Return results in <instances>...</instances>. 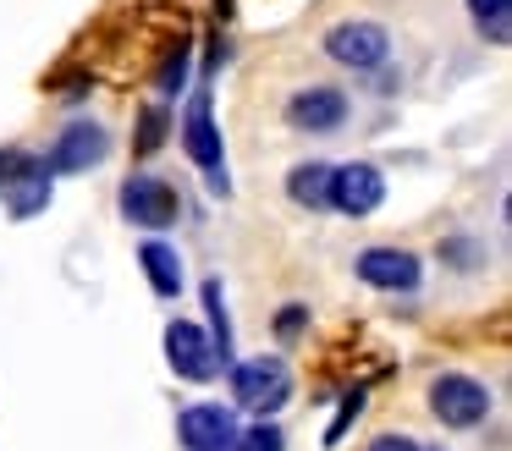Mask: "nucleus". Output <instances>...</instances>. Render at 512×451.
Returning <instances> with one entry per match:
<instances>
[{
    "label": "nucleus",
    "instance_id": "1",
    "mask_svg": "<svg viewBox=\"0 0 512 451\" xmlns=\"http://www.w3.org/2000/svg\"><path fill=\"white\" fill-rule=\"evenodd\" d=\"M182 149H188V160L204 171V187L210 193H232V176H226V143H221V127H215V99L210 88H193L188 110H182Z\"/></svg>",
    "mask_w": 512,
    "mask_h": 451
},
{
    "label": "nucleus",
    "instance_id": "2",
    "mask_svg": "<svg viewBox=\"0 0 512 451\" xmlns=\"http://www.w3.org/2000/svg\"><path fill=\"white\" fill-rule=\"evenodd\" d=\"M232 369V402L248 407L259 418H276L292 402V374L281 358H248V363H226Z\"/></svg>",
    "mask_w": 512,
    "mask_h": 451
},
{
    "label": "nucleus",
    "instance_id": "3",
    "mask_svg": "<svg viewBox=\"0 0 512 451\" xmlns=\"http://www.w3.org/2000/svg\"><path fill=\"white\" fill-rule=\"evenodd\" d=\"M490 407H496V396L474 374H435L430 380V413L446 429H479L490 418Z\"/></svg>",
    "mask_w": 512,
    "mask_h": 451
},
{
    "label": "nucleus",
    "instance_id": "4",
    "mask_svg": "<svg viewBox=\"0 0 512 451\" xmlns=\"http://www.w3.org/2000/svg\"><path fill=\"white\" fill-rule=\"evenodd\" d=\"M105 154H111V127H100L94 116H78L45 149V171L50 176H83L94 165H105Z\"/></svg>",
    "mask_w": 512,
    "mask_h": 451
},
{
    "label": "nucleus",
    "instance_id": "5",
    "mask_svg": "<svg viewBox=\"0 0 512 451\" xmlns=\"http://www.w3.org/2000/svg\"><path fill=\"white\" fill-rule=\"evenodd\" d=\"M325 55L347 72H375V66L391 61V33L369 17H347L336 28H325Z\"/></svg>",
    "mask_w": 512,
    "mask_h": 451
},
{
    "label": "nucleus",
    "instance_id": "6",
    "mask_svg": "<svg viewBox=\"0 0 512 451\" xmlns=\"http://www.w3.org/2000/svg\"><path fill=\"white\" fill-rule=\"evenodd\" d=\"M281 116H287L292 132L331 138V132L347 127V116H353V99H347V88H336V83H309V88H298V94L281 105Z\"/></svg>",
    "mask_w": 512,
    "mask_h": 451
},
{
    "label": "nucleus",
    "instance_id": "7",
    "mask_svg": "<svg viewBox=\"0 0 512 451\" xmlns=\"http://www.w3.org/2000/svg\"><path fill=\"white\" fill-rule=\"evenodd\" d=\"M116 198H122V215L133 220V226H144V231H166V226H177V215H182L177 187H171L166 176H155V171H133Z\"/></svg>",
    "mask_w": 512,
    "mask_h": 451
},
{
    "label": "nucleus",
    "instance_id": "8",
    "mask_svg": "<svg viewBox=\"0 0 512 451\" xmlns=\"http://www.w3.org/2000/svg\"><path fill=\"white\" fill-rule=\"evenodd\" d=\"M386 204V171L369 160H347V165H331V209L347 220H364Z\"/></svg>",
    "mask_w": 512,
    "mask_h": 451
},
{
    "label": "nucleus",
    "instance_id": "9",
    "mask_svg": "<svg viewBox=\"0 0 512 451\" xmlns=\"http://www.w3.org/2000/svg\"><path fill=\"white\" fill-rule=\"evenodd\" d=\"M166 363H171V374L188 380V385H210L215 369H221L210 330L193 325V319H171V325H166Z\"/></svg>",
    "mask_w": 512,
    "mask_h": 451
},
{
    "label": "nucleus",
    "instance_id": "10",
    "mask_svg": "<svg viewBox=\"0 0 512 451\" xmlns=\"http://www.w3.org/2000/svg\"><path fill=\"white\" fill-rule=\"evenodd\" d=\"M353 275L364 286H375V292H419L424 264H419V253L397 248V242H375V248H364L353 259Z\"/></svg>",
    "mask_w": 512,
    "mask_h": 451
},
{
    "label": "nucleus",
    "instance_id": "11",
    "mask_svg": "<svg viewBox=\"0 0 512 451\" xmlns=\"http://www.w3.org/2000/svg\"><path fill=\"white\" fill-rule=\"evenodd\" d=\"M237 407L221 402H193L177 413V446L182 451H232L237 446Z\"/></svg>",
    "mask_w": 512,
    "mask_h": 451
},
{
    "label": "nucleus",
    "instance_id": "12",
    "mask_svg": "<svg viewBox=\"0 0 512 451\" xmlns=\"http://www.w3.org/2000/svg\"><path fill=\"white\" fill-rule=\"evenodd\" d=\"M0 198H6V209H12L17 220L45 215V204H50V171H45V160L17 154V165L0 176Z\"/></svg>",
    "mask_w": 512,
    "mask_h": 451
},
{
    "label": "nucleus",
    "instance_id": "13",
    "mask_svg": "<svg viewBox=\"0 0 512 451\" xmlns=\"http://www.w3.org/2000/svg\"><path fill=\"white\" fill-rule=\"evenodd\" d=\"M287 198L298 209H309V215H320V209H331V160H303L287 171Z\"/></svg>",
    "mask_w": 512,
    "mask_h": 451
},
{
    "label": "nucleus",
    "instance_id": "14",
    "mask_svg": "<svg viewBox=\"0 0 512 451\" xmlns=\"http://www.w3.org/2000/svg\"><path fill=\"white\" fill-rule=\"evenodd\" d=\"M138 270H144V281L155 286V297H177L182 292V253L171 248V242L149 237L144 248H138Z\"/></svg>",
    "mask_w": 512,
    "mask_h": 451
},
{
    "label": "nucleus",
    "instance_id": "15",
    "mask_svg": "<svg viewBox=\"0 0 512 451\" xmlns=\"http://www.w3.org/2000/svg\"><path fill=\"white\" fill-rule=\"evenodd\" d=\"M188 77H193V39H177L166 50V61H160V72H155L160 99H177L182 88H188Z\"/></svg>",
    "mask_w": 512,
    "mask_h": 451
},
{
    "label": "nucleus",
    "instance_id": "16",
    "mask_svg": "<svg viewBox=\"0 0 512 451\" xmlns=\"http://www.w3.org/2000/svg\"><path fill=\"white\" fill-rule=\"evenodd\" d=\"M468 17H474V28L485 44L512 39V0H468Z\"/></svg>",
    "mask_w": 512,
    "mask_h": 451
},
{
    "label": "nucleus",
    "instance_id": "17",
    "mask_svg": "<svg viewBox=\"0 0 512 451\" xmlns=\"http://www.w3.org/2000/svg\"><path fill=\"white\" fill-rule=\"evenodd\" d=\"M204 308H210V341H215V358L221 369L232 363V319H226V297H221V281H204Z\"/></svg>",
    "mask_w": 512,
    "mask_h": 451
},
{
    "label": "nucleus",
    "instance_id": "18",
    "mask_svg": "<svg viewBox=\"0 0 512 451\" xmlns=\"http://www.w3.org/2000/svg\"><path fill=\"white\" fill-rule=\"evenodd\" d=\"M232 451H287V440H281L276 418H259L254 429H237V446Z\"/></svg>",
    "mask_w": 512,
    "mask_h": 451
},
{
    "label": "nucleus",
    "instance_id": "19",
    "mask_svg": "<svg viewBox=\"0 0 512 451\" xmlns=\"http://www.w3.org/2000/svg\"><path fill=\"white\" fill-rule=\"evenodd\" d=\"M441 259L452 264V270H485V242H474V237H446V242H441Z\"/></svg>",
    "mask_w": 512,
    "mask_h": 451
},
{
    "label": "nucleus",
    "instance_id": "20",
    "mask_svg": "<svg viewBox=\"0 0 512 451\" xmlns=\"http://www.w3.org/2000/svg\"><path fill=\"white\" fill-rule=\"evenodd\" d=\"M171 132V110L166 105H149L144 110V127H138V154H155Z\"/></svg>",
    "mask_w": 512,
    "mask_h": 451
},
{
    "label": "nucleus",
    "instance_id": "21",
    "mask_svg": "<svg viewBox=\"0 0 512 451\" xmlns=\"http://www.w3.org/2000/svg\"><path fill=\"white\" fill-rule=\"evenodd\" d=\"M358 413H364V391H358V385H353V396H347V402L336 407V418H331V424H325V446H342L347 424H353Z\"/></svg>",
    "mask_w": 512,
    "mask_h": 451
},
{
    "label": "nucleus",
    "instance_id": "22",
    "mask_svg": "<svg viewBox=\"0 0 512 451\" xmlns=\"http://www.w3.org/2000/svg\"><path fill=\"white\" fill-rule=\"evenodd\" d=\"M298 330H309V303H287V308L276 314V336H281V341H292Z\"/></svg>",
    "mask_w": 512,
    "mask_h": 451
},
{
    "label": "nucleus",
    "instance_id": "23",
    "mask_svg": "<svg viewBox=\"0 0 512 451\" xmlns=\"http://www.w3.org/2000/svg\"><path fill=\"white\" fill-rule=\"evenodd\" d=\"M369 451H424V446L413 435H375V440H369Z\"/></svg>",
    "mask_w": 512,
    "mask_h": 451
},
{
    "label": "nucleus",
    "instance_id": "24",
    "mask_svg": "<svg viewBox=\"0 0 512 451\" xmlns=\"http://www.w3.org/2000/svg\"><path fill=\"white\" fill-rule=\"evenodd\" d=\"M369 88H375V94H397V72H386V66H375V83H369Z\"/></svg>",
    "mask_w": 512,
    "mask_h": 451
},
{
    "label": "nucleus",
    "instance_id": "25",
    "mask_svg": "<svg viewBox=\"0 0 512 451\" xmlns=\"http://www.w3.org/2000/svg\"><path fill=\"white\" fill-rule=\"evenodd\" d=\"M226 6H232V0H215V11H226Z\"/></svg>",
    "mask_w": 512,
    "mask_h": 451
},
{
    "label": "nucleus",
    "instance_id": "26",
    "mask_svg": "<svg viewBox=\"0 0 512 451\" xmlns=\"http://www.w3.org/2000/svg\"><path fill=\"white\" fill-rule=\"evenodd\" d=\"M424 451H430V446H424Z\"/></svg>",
    "mask_w": 512,
    "mask_h": 451
}]
</instances>
